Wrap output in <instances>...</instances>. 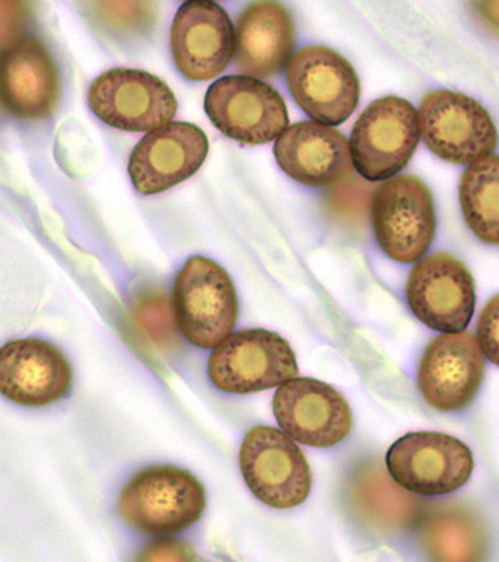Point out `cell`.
Returning <instances> with one entry per match:
<instances>
[{
	"mask_svg": "<svg viewBox=\"0 0 499 562\" xmlns=\"http://www.w3.org/2000/svg\"><path fill=\"white\" fill-rule=\"evenodd\" d=\"M0 106H2V104H0Z\"/></svg>",
	"mask_w": 499,
	"mask_h": 562,
	"instance_id": "29",
	"label": "cell"
},
{
	"mask_svg": "<svg viewBox=\"0 0 499 562\" xmlns=\"http://www.w3.org/2000/svg\"><path fill=\"white\" fill-rule=\"evenodd\" d=\"M72 387V368L47 340H11L0 347V395L22 407L56 404Z\"/></svg>",
	"mask_w": 499,
	"mask_h": 562,
	"instance_id": "17",
	"label": "cell"
},
{
	"mask_svg": "<svg viewBox=\"0 0 499 562\" xmlns=\"http://www.w3.org/2000/svg\"><path fill=\"white\" fill-rule=\"evenodd\" d=\"M208 139L188 122H170L140 139L129 158V176L143 195L161 194L192 178L206 161Z\"/></svg>",
	"mask_w": 499,
	"mask_h": 562,
	"instance_id": "16",
	"label": "cell"
},
{
	"mask_svg": "<svg viewBox=\"0 0 499 562\" xmlns=\"http://www.w3.org/2000/svg\"><path fill=\"white\" fill-rule=\"evenodd\" d=\"M424 551L431 562H483L485 532L476 516L460 506L436 508L423 527Z\"/></svg>",
	"mask_w": 499,
	"mask_h": 562,
	"instance_id": "22",
	"label": "cell"
},
{
	"mask_svg": "<svg viewBox=\"0 0 499 562\" xmlns=\"http://www.w3.org/2000/svg\"><path fill=\"white\" fill-rule=\"evenodd\" d=\"M131 322L154 350L170 352L178 347L179 329L173 303L162 290L149 289L135 295Z\"/></svg>",
	"mask_w": 499,
	"mask_h": 562,
	"instance_id": "24",
	"label": "cell"
},
{
	"mask_svg": "<svg viewBox=\"0 0 499 562\" xmlns=\"http://www.w3.org/2000/svg\"><path fill=\"white\" fill-rule=\"evenodd\" d=\"M371 221L376 241L388 258L402 265L419 261L435 239L431 190L417 176L386 180L372 199Z\"/></svg>",
	"mask_w": 499,
	"mask_h": 562,
	"instance_id": "3",
	"label": "cell"
},
{
	"mask_svg": "<svg viewBox=\"0 0 499 562\" xmlns=\"http://www.w3.org/2000/svg\"><path fill=\"white\" fill-rule=\"evenodd\" d=\"M419 142L415 105L404 98H379L355 122L348 143L351 164L370 182H386L410 164Z\"/></svg>",
	"mask_w": 499,
	"mask_h": 562,
	"instance_id": "4",
	"label": "cell"
},
{
	"mask_svg": "<svg viewBox=\"0 0 499 562\" xmlns=\"http://www.w3.org/2000/svg\"><path fill=\"white\" fill-rule=\"evenodd\" d=\"M347 495L355 516L383 535L404 531L420 516L419 499L376 463H366L354 471Z\"/></svg>",
	"mask_w": 499,
	"mask_h": 562,
	"instance_id": "21",
	"label": "cell"
},
{
	"mask_svg": "<svg viewBox=\"0 0 499 562\" xmlns=\"http://www.w3.org/2000/svg\"><path fill=\"white\" fill-rule=\"evenodd\" d=\"M296 27L282 3H249L236 24V68L257 80L277 76L292 59Z\"/></svg>",
	"mask_w": 499,
	"mask_h": 562,
	"instance_id": "20",
	"label": "cell"
},
{
	"mask_svg": "<svg viewBox=\"0 0 499 562\" xmlns=\"http://www.w3.org/2000/svg\"><path fill=\"white\" fill-rule=\"evenodd\" d=\"M204 109L225 137L241 145H268L288 126L284 98L257 78L228 76L208 88Z\"/></svg>",
	"mask_w": 499,
	"mask_h": 562,
	"instance_id": "10",
	"label": "cell"
},
{
	"mask_svg": "<svg viewBox=\"0 0 499 562\" xmlns=\"http://www.w3.org/2000/svg\"><path fill=\"white\" fill-rule=\"evenodd\" d=\"M275 158L290 178L313 188L341 183L354 170L345 135L317 122L286 128L276 139Z\"/></svg>",
	"mask_w": 499,
	"mask_h": 562,
	"instance_id": "19",
	"label": "cell"
},
{
	"mask_svg": "<svg viewBox=\"0 0 499 562\" xmlns=\"http://www.w3.org/2000/svg\"><path fill=\"white\" fill-rule=\"evenodd\" d=\"M387 470L405 491L420 495L452 494L472 479V450L440 432L404 435L388 449Z\"/></svg>",
	"mask_w": 499,
	"mask_h": 562,
	"instance_id": "11",
	"label": "cell"
},
{
	"mask_svg": "<svg viewBox=\"0 0 499 562\" xmlns=\"http://www.w3.org/2000/svg\"><path fill=\"white\" fill-rule=\"evenodd\" d=\"M499 301L498 295L490 299L488 305L481 311L478 319V338L483 355L488 356L490 362L499 363Z\"/></svg>",
	"mask_w": 499,
	"mask_h": 562,
	"instance_id": "27",
	"label": "cell"
},
{
	"mask_svg": "<svg viewBox=\"0 0 499 562\" xmlns=\"http://www.w3.org/2000/svg\"><path fill=\"white\" fill-rule=\"evenodd\" d=\"M485 364L472 331L440 335L421 356L417 376L421 396L438 412H462L480 390Z\"/></svg>",
	"mask_w": 499,
	"mask_h": 562,
	"instance_id": "13",
	"label": "cell"
},
{
	"mask_svg": "<svg viewBox=\"0 0 499 562\" xmlns=\"http://www.w3.org/2000/svg\"><path fill=\"white\" fill-rule=\"evenodd\" d=\"M208 379L216 389L249 395L296 379V356L282 336L263 329L228 336L208 359Z\"/></svg>",
	"mask_w": 499,
	"mask_h": 562,
	"instance_id": "6",
	"label": "cell"
},
{
	"mask_svg": "<svg viewBox=\"0 0 499 562\" xmlns=\"http://www.w3.org/2000/svg\"><path fill=\"white\" fill-rule=\"evenodd\" d=\"M240 470L252 494L273 508L305 503L313 474L304 451L292 438L269 426L249 430L240 447Z\"/></svg>",
	"mask_w": 499,
	"mask_h": 562,
	"instance_id": "8",
	"label": "cell"
},
{
	"mask_svg": "<svg viewBox=\"0 0 499 562\" xmlns=\"http://www.w3.org/2000/svg\"><path fill=\"white\" fill-rule=\"evenodd\" d=\"M499 158L490 155L466 168L460 184L461 207L466 224L478 239L499 244Z\"/></svg>",
	"mask_w": 499,
	"mask_h": 562,
	"instance_id": "23",
	"label": "cell"
},
{
	"mask_svg": "<svg viewBox=\"0 0 499 562\" xmlns=\"http://www.w3.org/2000/svg\"><path fill=\"white\" fill-rule=\"evenodd\" d=\"M286 83L297 105L330 128L347 122L359 105L360 80L353 65L322 45L294 53L286 65Z\"/></svg>",
	"mask_w": 499,
	"mask_h": 562,
	"instance_id": "7",
	"label": "cell"
},
{
	"mask_svg": "<svg viewBox=\"0 0 499 562\" xmlns=\"http://www.w3.org/2000/svg\"><path fill=\"white\" fill-rule=\"evenodd\" d=\"M171 55L180 74L191 81L212 80L235 57L230 15L211 0H191L179 8L171 26Z\"/></svg>",
	"mask_w": 499,
	"mask_h": 562,
	"instance_id": "14",
	"label": "cell"
},
{
	"mask_svg": "<svg viewBox=\"0 0 499 562\" xmlns=\"http://www.w3.org/2000/svg\"><path fill=\"white\" fill-rule=\"evenodd\" d=\"M60 98L55 59L38 38L26 36L0 53V104L24 121L50 117Z\"/></svg>",
	"mask_w": 499,
	"mask_h": 562,
	"instance_id": "18",
	"label": "cell"
},
{
	"mask_svg": "<svg viewBox=\"0 0 499 562\" xmlns=\"http://www.w3.org/2000/svg\"><path fill=\"white\" fill-rule=\"evenodd\" d=\"M137 562H196V558L186 544L162 540L143 549Z\"/></svg>",
	"mask_w": 499,
	"mask_h": 562,
	"instance_id": "28",
	"label": "cell"
},
{
	"mask_svg": "<svg viewBox=\"0 0 499 562\" xmlns=\"http://www.w3.org/2000/svg\"><path fill=\"white\" fill-rule=\"evenodd\" d=\"M420 137L445 162L473 166L494 155L497 126L485 106L452 90H433L421 101Z\"/></svg>",
	"mask_w": 499,
	"mask_h": 562,
	"instance_id": "5",
	"label": "cell"
},
{
	"mask_svg": "<svg viewBox=\"0 0 499 562\" xmlns=\"http://www.w3.org/2000/svg\"><path fill=\"white\" fill-rule=\"evenodd\" d=\"M27 3L0 2V53L26 38L31 11Z\"/></svg>",
	"mask_w": 499,
	"mask_h": 562,
	"instance_id": "26",
	"label": "cell"
},
{
	"mask_svg": "<svg viewBox=\"0 0 499 562\" xmlns=\"http://www.w3.org/2000/svg\"><path fill=\"white\" fill-rule=\"evenodd\" d=\"M95 8L98 20L102 26L118 35H135L147 31L154 22V10L146 2H98L89 3Z\"/></svg>",
	"mask_w": 499,
	"mask_h": 562,
	"instance_id": "25",
	"label": "cell"
},
{
	"mask_svg": "<svg viewBox=\"0 0 499 562\" xmlns=\"http://www.w3.org/2000/svg\"><path fill=\"white\" fill-rule=\"evenodd\" d=\"M125 522L147 535H174L202 518L206 491L190 471L149 467L126 483L117 499Z\"/></svg>",
	"mask_w": 499,
	"mask_h": 562,
	"instance_id": "1",
	"label": "cell"
},
{
	"mask_svg": "<svg viewBox=\"0 0 499 562\" xmlns=\"http://www.w3.org/2000/svg\"><path fill=\"white\" fill-rule=\"evenodd\" d=\"M88 102L100 121L126 133H152L178 112L173 90L141 69L114 68L101 74L90 85Z\"/></svg>",
	"mask_w": 499,
	"mask_h": 562,
	"instance_id": "9",
	"label": "cell"
},
{
	"mask_svg": "<svg viewBox=\"0 0 499 562\" xmlns=\"http://www.w3.org/2000/svg\"><path fill=\"white\" fill-rule=\"evenodd\" d=\"M273 412L286 437L317 449L339 445L353 428L345 397L318 380L286 381L276 392Z\"/></svg>",
	"mask_w": 499,
	"mask_h": 562,
	"instance_id": "15",
	"label": "cell"
},
{
	"mask_svg": "<svg viewBox=\"0 0 499 562\" xmlns=\"http://www.w3.org/2000/svg\"><path fill=\"white\" fill-rule=\"evenodd\" d=\"M173 310L180 334L211 350L235 330L239 301L230 274L218 262L192 257L175 277Z\"/></svg>",
	"mask_w": 499,
	"mask_h": 562,
	"instance_id": "2",
	"label": "cell"
},
{
	"mask_svg": "<svg viewBox=\"0 0 499 562\" xmlns=\"http://www.w3.org/2000/svg\"><path fill=\"white\" fill-rule=\"evenodd\" d=\"M407 299L421 323L443 334H457L473 319L476 284L464 262L449 252H433L412 269Z\"/></svg>",
	"mask_w": 499,
	"mask_h": 562,
	"instance_id": "12",
	"label": "cell"
}]
</instances>
